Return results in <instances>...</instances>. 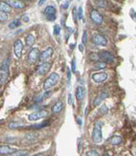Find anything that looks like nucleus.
I'll use <instances>...</instances> for the list:
<instances>
[{
	"instance_id": "1",
	"label": "nucleus",
	"mask_w": 136,
	"mask_h": 156,
	"mask_svg": "<svg viewBox=\"0 0 136 156\" xmlns=\"http://www.w3.org/2000/svg\"><path fill=\"white\" fill-rule=\"evenodd\" d=\"M102 128H103V122L100 121H95L93 130V133H92V140L95 143H101L103 142V131H102Z\"/></svg>"
},
{
	"instance_id": "2",
	"label": "nucleus",
	"mask_w": 136,
	"mask_h": 156,
	"mask_svg": "<svg viewBox=\"0 0 136 156\" xmlns=\"http://www.w3.org/2000/svg\"><path fill=\"white\" fill-rule=\"evenodd\" d=\"M58 79H59L58 73H56V72L51 73L44 82V86H43L44 89L46 90V89H49L50 88H52L53 86H55L57 83Z\"/></svg>"
},
{
	"instance_id": "3",
	"label": "nucleus",
	"mask_w": 136,
	"mask_h": 156,
	"mask_svg": "<svg viewBox=\"0 0 136 156\" xmlns=\"http://www.w3.org/2000/svg\"><path fill=\"white\" fill-rule=\"evenodd\" d=\"M47 116H48V112L45 110H41V111H37L31 113L28 116V120L30 121H36L43 118H46Z\"/></svg>"
},
{
	"instance_id": "4",
	"label": "nucleus",
	"mask_w": 136,
	"mask_h": 156,
	"mask_svg": "<svg viewBox=\"0 0 136 156\" xmlns=\"http://www.w3.org/2000/svg\"><path fill=\"white\" fill-rule=\"evenodd\" d=\"M93 42L97 46H102V47H105L108 44V41L105 38V37L99 34V33H95V34H93Z\"/></svg>"
},
{
	"instance_id": "5",
	"label": "nucleus",
	"mask_w": 136,
	"mask_h": 156,
	"mask_svg": "<svg viewBox=\"0 0 136 156\" xmlns=\"http://www.w3.org/2000/svg\"><path fill=\"white\" fill-rule=\"evenodd\" d=\"M98 56H99V59L105 63H112L114 60V55L112 53H110L109 51H105V50H102L98 52Z\"/></svg>"
},
{
	"instance_id": "6",
	"label": "nucleus",
	"mask_w": 136,
	"mask_h": 156,
	"mask_svg": "<svg viewBox=\"0 0 136 156\" xmlns=\"http://www.w3.org/2000/svg\"><path fill=\"white\" fill-rule=\"evenodd\" d=\"M107 78H108V74L104 71L93 73L92 75V79L95 83H103V82H104L107 79Z\"/></svg>"
},
{
	"instance_id": "7",
	"label": "nucleus",
	"mask_w": 136,
	"mask_h": 156,
	"mask_svg": "<svg viewBox=\"0 0 136 156\" xmlns=\"http://www.w3.org/2000/svg\"><path fill=\"white\" fill-rule=\"evenodd\" d=\"M39 49L36 48H32L31 50L29 51L28 53V57H27V60H28V62L30 64H35L37 60L39 59Z\"/></svg>"
},
{
	"instance_id": "8",
	"label": "nucleus",
	"mask_w": 136,
	"mask_h": 156,
	"mask_svg": "<svg viewBox=\"0 0 136 156\" xmlns=\"http://www.w3.org/2000/svg\"><path fill=\"white\" fill-rule=\"evenodd\" d=\"M90 18L93 22H95L97 25H101L104 22V18L96 9H93L90 12Z\"/></svg>"
},
{
	"instance_id": "9",
	"label": "nucleus",
	"mask_w": 136,
	"mask_h": 156,
	"mask_svg": "<svg viewBox=\"0 0 136 156\" xmlns=\"http://www.w3.org/2000/svg\"><path fill=\"white\" fill-rule=\"evenodd\" d=\"M44 13L46 16L47 19L50 20V21H54L56 18V10H55V8L53 6H46Z\"/></svg>"
},
{
	"instance_id": "10",
	"label": "nucleus",
	"mask_w": 136,
	"mask_h": 156,
	"mask_svg": "<svg viewBox=\"0 0 136 156\" xmlns=\"http://www.w3.org/2000/svg\"><path fill=\"white\" fill-rule=\"evenodd\" d=\"M23 51V43L21 39H16L14 43V53L16 57H20Z\"/></svg>"
},
{
	"instance_id": "11",
	"label": "nucleus",
	"mask_w": 136,
	"mask_h": 156,
	"mask_svg": "<svg viewBox=\"0 0 136 156\" xmlns=\"http://www.w3.org/2000/svg\"><path fill=\"white\" fill-rule=\"evenodd\" d=\"M54 53V50H53V48H47L46 50H44L43 52H42L39 56V60L40 61L42 62H46L47 60H49L51 57H52Z\"/></svg>"
},
{
	"instance_id": "12",
	"label": "nucleus",
	"mask_w": 136,
	"mask_h": 156,
	"mask_svg": "<svg viewBox=\"0 0 136 156\" xmlns=\"http://www.w3.org/2000/svg\"><path fill=\"white\" fill-rule=\"evenodd\" d=\"M18 150L8 145H0V155H12Z\"/></svg>"
},
{
	"instance_id": "13",
	"label": "nucleus",
	"mask_w": 136,
	"mask_h": 156,
	"mask_svg": "<svg viewBox=\"0 0 136 156\" xmlns=\"http://www.w3.org/2000/svg\"><path fill=\"white\" fill-rule=\"evenodd\" d=\"M6 3L11 7L18 8V9H23L25 7V3L23 0H6Z\"/></svg>"
},
{
	"instance_id": "14",
	"label": "nucleus",
	"mask_w": 136,
	"mask_h": 156,
	"mask_svg": "<svg viewBox=\"0 0 136 156\" xmlns=\"http://www.w3.org/2000/svg\"><path fill=\"white\" fill-rule=\"evenodd\" d=\"M50 69H51V64L49 62H44L38 66L36 73L38 74V75H45L46 73H47L49 71Z\"/></svg>"
},
{
	"instance_id": "15",
	"label": "nucleus",
	"mask_w": 136,
	"mask_h": 156,
	"mask_svg": "<svg viewBox=\"0 0 136 156\" xmlns=\"http://www.w3.org/2000/svg\"><path fill=\"white\" fill-rule=\"evenodd\" d=\"M108 97V93L105 92V91H103V92H101L100 94L97 95V97L95 99V101H93V106H99L101 102H103L105 99Z\"/></svg>"
},
{
	"instance_id": "16",
	"label": "nucleus",
	"mask_w": 136,
	"mask_h": 156,
	"mask_svg": "<svg viewBox=\"0 0 136 156\" xmlns=\"http://www.w3.org/2000/svg\"><path fill=\"white\" fill-rule=\"evenodd\" d=\"M86 89H84L83 87L82 86H79L77 87V89H76L75 90V95H76V99H77V101H83V99L84 97V95H86Z\"/></svg>"
},
{
	"instance_id": "17",
	"label": "nucleus",
	"mask_w": 136,
	"mask_h": 156,
	"mask_svg": "<svg viewBox=\"0 0 136 156\" xmlns=\"http://www.w3.org/2000/svg\"><path fill=\"white\" fill-rule=\"evenodd\" d=\"M37 140V134L36 133H27L24 137V142L25 143H32L36 142Z\"/></svg>"
},
{
	"instance_id": "18",
	"label": "nucleus",
	"mask_w": 136,
	"mask_h": 156,
	"mask_svg": "<svg viewBox=\"0 0 136 156\" xmlns=\"http://www.w3.org/2000/svg\"><path fill=\"white\" fill-rule=\"evenodd\" d=\"M9 62H10L9 57H7V59H6L2 62L1 66H0V72L8 73V69H9Z\"/></svg>"
},
{
	"instance_id": "19",
	"label": "nucleus",
	"mask_w": 136,
	"mask_h": 156,
	"mask_svg": "<svg viewBox=\"0 0 136 156\" xmlns=\"http://www.w3.org/2000/svg\"><path fill=\"white\" fill-rule=\"evenodd\" d=\"M64 109V104L62 101H57L53 107H52V112L53 113H60Z\"/></svg>"
},
{
	"instance_id": "20",
	"label": "nucleus",
	"mask_w": 136,
	"mask_h": 156,
	"mask_svg": "<svg viewBox=\"0 0 136 156\" xmlns=\"http://www.w3.org/2000/svg\"><path fill=\"white\" fill-rule=\"evenodd\" d=\"M0 11L2 12H10L11 11V6L8 5L6 2H3V1H0Z\"/></svg>"
},
{
	"instance_id": "21",
	"label": "nucleus",
	"mask_w": 136,
	"mask_h": 156,
	"mask_svg": "<svg viewBox=\"0 0 136 156\" xmlns=\"http://www.w3.org/2000/svg\"><path fill=\"white\" fill-rule=\"evenodd\" d=\"M35 41H36V38L32 34H28L27 36V38H25V42H27V47H32L34 44H35Z\"/></svg>"
},
{
	"instance_id": "22",
	"label": "nucleus",
	"mask_w": 136,
	"mask_h": 156,
	"mask_svg": "<svg viewBox=\"0 0 136 156\" xmlns=\"http://www.w3.org/2000/svg\"><path fill=\"white\" fill-rule=\"evenodd\" d=\"M123 142V138L121 136H119V135H114L112 137L111 139V143L113 145L116 146V145H120Z\"/></svg>"
},
{
	"instance_id": "23",
	"label": "nucleus",
	"mask_w": 136,
	"mask_h": 156,
	"mask_svg": "<svg viewBox=\"0 0 136 156\" xmlns=\"http://www.w3.org/2000/svg\"><path fill=\"white\" fill-rule=\"evenodd\" d=\"M106 68V63L104 62V61H97L95 63V65H93V69H104Z\"/></svg>"
},
{
	"instance_id": "24",
	"label": "nucleus",
	"mask_w": 136,
	"mask_h": 156,
	"mask_svg": "<svg viewBox=\"0 0 136 156\" xmlns=\"http://www.w3.org/2000/svg\"><path fill=\"white\" fill-rule=\"evenodd\" d=\"M95 4L99 6V7H102V8H107V6H108V2L106 0H95Z\"/></svg>"
},
{
	"instance_id": "25",
	"label": "nucleus",
	"mask_w": 136,
	"mask_h": 156,
	"mask_svg": "<svg viewBox=\"0 0 136 156\" xmlns=\"http://www.w3.org/2000/svg\"><path fill=\"white\" fill-rule=\"evenodd\" d=\"M29 152L28 151H25V150H20V151H16L12 155L14 156H27L29 155Z\"/></svg>"
},
{
	"instance_id": "26",
	"label": "nucleus",
	"mask_w": 136,
	"mask_h": 156,
	"mask_svg": "<svg viewBox=\"0 0 136 156\" xmlns=\"http://www.w3.org/2000/svg\"><path fill=\"white\" fill-rule=\"evenodd\" d=\"M20 25H21V22L19 20H13V21H11V23L9 25H8V27H9L10 29H15V28L19 27Z\"/></svg>"
},
{
	"instance_id": "27",
	"label": "nucleus",
	"mask_w": 136,
	"mask_h": 156,
	"mask_svg": "<svg viewBox=\"0 0 136 156\" xmlns=\"http://www.w3.org/2000/svg\"><path fill=\"white\" fill-rule=\"evenodd\" d=\"M108 111H109V108H108V107H107L105 104L102 105V106L100 107L99 113L103 114V115H105V114H107V113H108Z\"/></svg>"
},
{
	"instance_id": "28",
	"label": "nucleus",
	"mask_w": 136,
	"mask_h": 156,
	"mask_svg": "<svg viewBox=\"0 0 136 156\" xmlns=\"http://www.w3.org/2000/svg\"><path fill=\"white\" fill-rule=\"evenodd\" d=\"M8 18V15L6 12H2L0 11V22H4V21H6Z\"/></svg>"
},
{
	"instance_id": "29",
	"label": "nucleus",
	"mask_w": 136,
	"mask_h": 156,
	"mask_svg": "<svg viewBox=\"0 0 136 156\" xmlns=\"http://www.w3.org/2000/svg\"><path fill=\"white\" fill-rule=\"evenodd\" d=\"M60 32H61V28L59 25H55V27H54V34L55 36H58L59 34H60Z\"/></svg>"
},
{
	"instance_id": "30",
	"label": "nucleus",
	"mask_w": 136,
	"mask_h": 156,
	"mask_svg": "<svg viewBox=\"0 0 136 156\" xmlns=\"http://www.w3.org/2000/svg\"><path fill=\"white\" fill-rule=\"evenodd\" d=\"M89 57H90L91 60H93V61H95V60H99L98 53H91V54L89 55Z\"/></svg>"
},
{
	"instance_id": "31",
	"label": "nucleus",
	"mask_w": 136,
	"mask_h": 156,
	"mask_svg": "<svg viewBox=\"0 0 136 156\" xmlns=\"http://www.w3.org/2000/svg\"><path fill=\"white\" fill-rule=\"evenodd\" d=\"M86 41H87V32L86 30L83 31V37H82V42H83V45H86Z\"/></svg>"
},
{
	"instance_id": "32",
	"label": "nucleus",
	"mask_w": 136,
	"mask_h": 156,
	"mask_svg": "<svg viewBox=\"0 0 136 156\" xmlns=\"http://www.w3.org/2000/svg\"><path fill=\"white\" fill-rule=\"evenodd\" d=\"M77 18L79 20L83 19V7L82 6H79L78 10H77Z\"/></svg>"
},
{
	"instance_id": "33",
	"label": "nucleus",
	"mask_w": 136,
	"mask_h": 156,
	"mask_svg": "<svg viewBox=\"0 0 136 156\" xmlns=\"http://www.w3.org/2000/svg\"><path fill=\"white\" fill-rule=\"evenodd\" d=\"M21 124L20 123H16V122H11L9 124V128L10 129H16V128H20Z\"/></svg>"
},
{
	"instance_id": "34",
	"label": "nucleus",
	"mask_w": 136,
	"mask_h": 156,
	"mask_svg": "<svg viewBox=\"0 0 136 156\" xmlns=\"http://www.w3.org/2000/svg\"><path fill=\"white\" fill-rule=\"evenodd\" d=\"M71 78H72V73H71V69H67V83H68V86L70 85Z\"/></svg>"
},
{
	"instance_id": "35",
	"label": "nucleus",
	"mask_w": 136,
	"mask_h": 156,
	"mask_svg": "<svg viewBox=\"0 0 136 156\" xmlns=\"http://www.w3.org/2000/svg\"><path fill=\"white\" fill-rule=\"evenodd\" d=\"M71 69H72V72H74V73L76 71V62H75L74 59H73L72 62H71Z\"/></svg>"
},
{
	"instance_id": "36",
	"label": "nucleus",
	"mask_w": 136,
	"mask_h": 156,
	"mask_svg": "<svg viewBox=\"0 0 136 156\" xmlns=\"http://www.w3.org/2000/svg\"><path fill=\"white\" fill-rule=\"evenodd\" d=\"M86 155H88V156H98L99 153H98V152L95 151V150H92V151H89V152L86 153Z\"/></svg>"
},
{
	"instance_id": "37",
	"label": "nucleus",
	"mask_w": 136,
	"mask_h": 156,
	"mask_svg": "<svg viewBox=\"0 0 136 156\" xmlns=\"http://www.w3.org/2000/svg\"><path fill=\"white\" fill-rule=\"evenodd\" d=\"M68 104H73V96L71 93L68 94Z\"/></svg>"
},
{
	"instance_id": "38",
	"label": "nucleus",
	"mask_w": 136,
	"mask_h": 156,
	"mask_svg": "<svg viewBox=\"0 0 136 156\" xmlns=\"http://www.w3.org/2000/svg\"><path fill=\"white\" fill-rule=\"evenodd\" d=\"M76 8H74L73 9V18H74V20L75 21L76 20V16H77V12H76Z\"/></svg>"
},
{
	"instance_id": "39",
	"label": "nucleus",
	"mask_w": 136,
	"mask_h": 156,
	"mask_svg": "<svg viewBox=\"0 0 136 156\" xmlns=\"http://www.w3.org/2000/svg\"><path fill=\"white\" fill-rule=\"evenodd\" d=\"M63 8H64V9H67L68 8V6H69V2L68 1H64V3L63 4Z\"/></svg>"
},
{
	"instance_id": "40",
	"label": "nucleus",
	"mask_w": 136,
	"mask_h": 156,
	"mask_svg": "<svg viewBox=\"0 0 136 156\" xmlns=\"http://www.w3.org/2000/svg\"><path fill=\"white\" fill-rule=\"evenodd\" d=\"M22 20L25 21V22H28L29 21V18L27 16V15H25L23 18H22Z\"/></svg>"
},
{
	"instance_id": "41",
	"label": "nucleus",
	"mask_w": 136,
	"mask_h": 156,
	"mask_svg": "<svg viewBox=\"0 0 136 156\" xmlns=\"http://www.w3.org/2000/svg\"><path fill=\"white\" fill-rule=\"evenodd\" d=\"M46 1H47V0H39V1H38V6H42V5H44Z\"/></svg>"
},
{
	"instance_id": "42",
	"label": "nucleus",
	"mask_w": 136,
	"mask_h": 156,
	"mask_svg": "<svg viewBox=\"0 0 136 156\" xmlns=\"http://www.w3.org/2000/svg\"><path fill=\"white\" fill-rule=\"evenodd\" d=\"M76 121H77V123H78V124L80 125V126H82V120L80 119V118H77V119H76Z\"/></svg>"
},
{
	"instance_id": "43",
	"label": "nucleus",
	"mask_w": 136,
	"mask_h": 156,
	"mask_svg": "<svg viewBox=\"0 0 136 156\" xmlns=\"http://www.w3.org/2000/svg\"><path fill=\"white\" fill-rule=\"evenodd\" d=\"M78 48H79V49H80V51H81V52L83 51V45H79Z\"/></svg>"
},
{
	"instance_id": "44",
	"label": "nucleus",
	"mask_w": 136,
	"mask_h": 156,
	"mask_svg": "<svg viewBox=\"0 0 136 156\" xmlns=\"http://www.w3.org/2000/svg\"><path fill=\"white\" fill-rule=\"evenodd\" d=\"M134 15H135V18H136V13H134Z\"/></svg>"
},
{
	"instance_id": "45",
	"label": "nucleus",
	"mask_w": 136,
	"mask_h": 156,
	"mask_svg": "<svg viewBox=\"0 0 136 156\" xmlns=\"http://www.w3.org/2000/svg\"><path fill=\"white\" fill-rule=\"evenodd\" d=\"M134 154H135V155H136V150H135V153H134Z\"/></svg>"
},
{
	"instance_id": "46",
	"label": "nucleus",
	"mask_w": 136,
	"mask_h": 156,
	"mask_svg": "<svg viewBox=\"0 0 136 156\" xmlns=\"http://www.w3.org/2000/svg\"><path fill=\"white\" fill-rule=\"evenodd\" d=\"M57 1H61V0H57Z\"/></svg>"
},
{
	"instance_id": "47",
	"label": "nucleus",
	"mask_w": 136,
	"mask_h": 156,
	"mask_svg": "<svg viewBox=\"0 0 136 156\" xmlns=\"http://www.w3.org/2000/svg\"><path fill=\"white\" fill-rule=\"evenodd\" d=\"M29 1H31V0H29Z\"/></svg>"
}]
</instances>
